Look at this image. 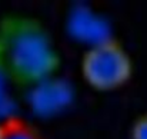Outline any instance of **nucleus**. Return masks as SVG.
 Wrapping results in <instances>:
<instances>
[{
    "mask_svg": "<svg viewBox=\"0 0 147 139\" xmlns=\"http://www.w3.org/2000/svg\"><path fill=\"white\" fill-rule=\"evenodd\" d=\"M59 55L46 30L32 19L9 17L0 25V70L23 86H37L53 76Z\"/></svg>",
    "mask_w": 147,
    "mask_h": 139,
    "instance_id": "obj_1",
    "label": "nucleus"
},
{
    "mask_svg": "<svg viewBox=\"0 0 147 139\" xmlns=\"http://www.w3.org/2000/svg\"><path fill=\"white\" fill-rule=\"evenodd\" d=\"M131 72L133 63L129 53L111 39L92 45L82 60V75L86 83L97 91H113L123 86Z\"/></svg>",
    "mask_w": 147,
    "mask_h": 139,
    "instance_id": "obj_2",
    "label": "nucleus"
},
{
    "mask_svg": "<svg viewBox=\"0 0 147 139\" xmlns=\"http://www.w3.org/2000/svg\"><path fill=\"white\" fill-rule=\"evenodd\" d=\"M69 88L64 83L54 82L51 78L34 86L32 105L39 113H53L69 102Z\"/></svg>",
    "mask_w": 147,
    "mask_h": 139,
    "instance_id": "obj_3",
    "label": "nucleus"
},
{
    "mask_svg": "<svg viewBox=\"0 0 147 139\" xmlns=\"http://www.w3.org/2000/svg\"><path fill=\"white\" fill-rule=\"evenodd\" d=\"M70 23H71V32L77 37L89 40L92 45H96L109 39L103 33L104 29L101 22L89 12H76Z\"/></svg>",
    "mask_w": 147,
    "mask_h": 139,
    "instance_id": "obj_4",
    "label": "nucleus"
},
{
    "mask_svg": "<svg viewBox=\"0 0 147 139\" xmlns=\"http://www.w3.org/2000/svg\"><path fill=\"white\" fill-rule=\"evenodd\" d=\"M0 139H40L33 126L19 118H9L1 123Z\"/></svg>",
    "mask_w": 147,
    "mask_h": 139,
    "instance_id": "obj_5",
    "label": "nucleus"
},
{
    "mask_svg": "<svg viewBox=\"0 0 147 139\" xmlns=\"http://www.w3.org/2000/svg\"><path fill=\"white\" fill-rule=\"evenodd\" d=\"M131 138L133 139H147V112L140 116L131 131Z\"/></svg>",
    "mask_w": 147,
    "mask_h": 139,
    "instance_id": "obj_6",
    "label": "nucleus"
},
{
    "mask_svg": "<svg viewBox=\"0 0 147 139\" xmlns=\"http://www.w3.org/2000/svg\"><path fill=\"white\" fill-rule=\"evenodd\" d=\"M4 82H6V75L0 70V112H9L10 105H11Z\"/></svg>",
    "mask_w": 147,
    "mask_h": 139,
    "instance_id": "obj_7",
    "label": "nucleus"
},
{
    "mask_svg": "<svg viewBox=\"0 0 147 139\" xmlns=\"http://www.w3.org/2000/svg\"><path fill=\"white\" fill-rule=\"evenodd\" d=\"M0 135H1V123H0Z\"/></svg>",
    "mask_w": 147,
    "mask_h": 139,
    "instance_id": "obj_8",
    "label": "nucleus"
}]
</instances>
